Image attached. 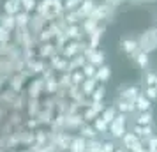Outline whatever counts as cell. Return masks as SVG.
<instances>
[{
    "label": "cell",
    "instance_id": "1",
    "mask_svg": "<svg viewBox=\"0 0 157 152\" xmlns=\"http://www.w3.org/2000/svg\"><path fill=\"white\" fill-rule=\"evenodd\" d=\"M109 133L113 138H122L125 134V115L120 113L113 119V122L109 124Z\"/></svg>",
    "mask_w": 157,
    "mask_h": 152
},
{
    "label": "cell",
    "instance_id": "2",
    "mask_svg": "<svg viewBox=\"0 0 157 152\" xmlns=\"http://www.w3.org/2000/svg\"><path fill=\"white\" fill-rule=\"evenodd\" d=\"M85 48H86V44L81 43V41H69V43L62 48V57H65L69 60V58H72L74 55H78L79 51H83Z\"/></svg>",
    "mask_w": 157,
    "mask_h": 152
},
{
    "label": "cell",
    "instance_id": "3",
    "mask_svg": "<svg viewBox=\"0 0 157 152\" xmlns=\"http://www.w3.org/2000/svg\"><path fill=\"white\" fill-rule=\"evenodd\" d=\"M44 92V80L43 78H34L27 85V94L30 99H39V95Z\"/></svg>",
    "mask_w": 157,
    "mask_h": 152
},
{
    "label": "cell",
    "instance_id": "4",
    "mask_svg": "<svg viewBox=\"0 0 157 152\" xmlns=\"http://www.w3.org/2000/svg\"><path fill=\"white\" fill-rule=\"evenodd\" d=\"M37 55H39L41 60L43 58H51L53 55H58V50H57V46L51 43H41V46L37 48Z\"/></svg>",
    "mask_w": 157,
    "mask_h": 152
},
{
    "label": "cell",
    "instance_id": "5",
    "mask_svg": "<svg viewBox=\"0 0 157 152\" xmlns=\"http://www.w3.org/2000/svg\"><path fill=\"white\" fill-rule=\"evenodd\" d=\"M25 69L30 71V74L34 76V74H41V72L46 69V64H44L41 58H32V60H25Z\"/></svg>",
    "mask_w": 157,
    "mask_h": 152
},
{
    "label": "cell",
    "instance_id": "6",
    "mask_svg": "<svg viewBox=\"0 0 157 152\" xmlns=\"http://www.w3.org/2000/svg\"><path fill=\"white\" fill-rule=\"evenodd\" d=\"M94 9H95V2H94V0H83V2L78 6L76 11H78V14L81 16V20H86Z\"/></svg>",
    "mask_w": 157,
    "mask_h": 152
},
{
    "label": "cell",
    "instance_id": "7",
    "mask_svg": "<svg viewBox=\"0 0 157 152\" xmlns=\"http://www.w3.org/2000/svg\"><path fill=\"white\" fill-rule=\"evenodd\" d=\"M50 67L51 69H55V71H67V64H69V60L62 55H53L50 58Z\"/></svg>",
    "mask_w": 157,
    "mask_h": 152
},
{
    "label": "cell",
    "instance_id": "8",
    "mask_svg": "<svg viewBox=\"0 0 157 152\" xmlns=\"http://www.w3.org/2000/svg\"><path fill=\"white\" fill-rule=\"evenodd\" d=\"M44 25H46V20H44L43 16L36 14L34 18H30V21H29V30L32 32V34H39V32L44 29Z\"/></svg>",
    "mask_w": 157,
    "mask_h": 152
},
{
    "label": "cell",
    "instance_id": "9",
    "mask_svg": "<svg viewBox=\"0 0 157 152\" xmlns=\"http://www.w3.org/2000/svg\"><path fill=\"white\" fill-rule=\"evenodd\" d=\"M20 11H21V4H20V0H6V2H4V14L16 16Z\"/></svg>",
    "mask_w": 157,
    "mask_h": 152
},
{
    "label": "cell",
    "instance_id": "10",
    "mask_svg": "<svg viewBox=\"0 0 157 152\" xmlns=\"http://www.w3.org/2000/svg\"><path fill=\"white\" fill-rule=\"evenodd\" d=\"M65 36L69 37V41H79L81 36H83V30L79 25H67V29L64 30Z\"/></svg>",
    "mask_w": 157,
    "mask_h": 152
},
{
    "label": "cell",
    "instance_id": "11",
    "mask_svg": "<svg viewBox=\"0 0 157 152\" xmlns=\"http://www.w3.org/2000/svg\"><path fill=\"white\" fill-rule=\"evenodd\" d=\"M86 64V58L83 57V55H74L72 58H69V64H67V72H72L76 71L78 67H83V65Z\"/></svg>",
    "mask_w": 157,
    "mask_h": 152
},
{
    "label": "cell",
    "instance_id": "12",
    "mask_svg": "<svg viewBox=\"0 0 157 152\" xmlns=\"http://www.w3.org/2000/svg\"><path fill=\"white\" fill-rule=\"evenodd\" d=\"M58 80L57 78H50V80H44V94L46 95H55L58 92Z\"/></svg>",
    "mask_w": 157,
    "mask_h": 152
},
{
    "label": "cell",
    "instance_id": "13",
    "mask_svg": "<svg viewBox=\"0 0 157 152\" xmlns=\"http://www.w3.org/2000/svg\"><path fill=\"white\" fill-rule=\"evenodd\" d=\"M85 145H86V140L83 136L72 138L71 145H69V152H85Z\"/></svg>",
    "mask_w": 157,
    "mask_h": 152
},
{
    "label": "cell",
    "instance_id": "14",
    "mask_svg": "<svg viewBox=\"0 0 157 152\" xmlns=\"http://www.w3.org/2000/svg\"><path fill=\"white\" fill-rule=\"evenodd\" d=\"M41 110H43L41 108V101H39V99H30L29 97V101H27V113L34 119V117H37V113H39Z\"/></svg>",
    "mask_w": 157,
    "mask_h": 152
},
{
    "label": "cell",
    "instance_id": "15",
    "mask_svg": "<svg viewBox=\"0 0 157 152\" xmlns=\"http://www.w3.org/2000/svg\"><path fill=\"white\" fill-rule=\"evenodd\" d=\"M0 27L2 29L9 30V32H13L16 29V21H14V16L11 14H2L0 16Z\"/></svg>",
    "mask_w": 157,
    "mask_h": 152
},
{
    "label": "cell",
    "instance_id": "16",
    "mask_svg": "<svg viewBox=\"0 0 157 152\" xmlns=\"http://www.w3.org/2000/svg\"><path fill=\"white\" fill-rule=\"evenodd\" d=\"M109 76H111V69L108 67V65H101V67H97V71H95V81H108L109 80Z\"/></svg>",
    "mask_w": 157,
    "mask_h": 152
},
{
    "label": "cell",
    "instance_id": "17",
    "mask_svg": "<svg viewBox=\"0 0 157 152\" xmlns=\"http://www.w3.org/2000/svg\"><path fill=\"white\" fill-rule=\"evenodd\" d=\"M95 87H97L95 78H85V80L81 81V92L85 95H90L94 90H95Z\"/></svg>",
    "mask_w": 157,
    "mask_h": 152
},
{
    "label": "cell",
    "instance_id": "18",
    "mask_svg": "<svg viewBox=\"0 0 157 152\" xmlns=\"http://www.w3.org/2000/svg\"><path fill=\"white\" fill-rule=\"evenodd\" d=\"M14 21H16V29H25V27H29L30 14L25 13V11H20V13L14 16Z\"/></svg>",
    "mask_w": 157,
    "mask_h": 152
},
{
    "label": "cell",
    "instance_id": "19",
    "mask_svg": "<svg viewBox=\"0 0 157 152\" xmlns=\"http://www.w3.org/2000/svg\"><path fill=\"white\" fill-rule=\"evenodd\" d=\"M36 120L39 126H44V124H51V120H53V115H51V110H46L43 108L39 113H37Z\"/></svg>",
    "mask_w": 157,
    "mask_h": 152
},
{
    "label": "cell",
    "instance_id": "20",
    "mask_svg": "<svg viewBox=\"0 0 157 152\" xmlns=\"http://www.w3.org/2000/svg\"><path fill=\"white\" fill-rule=\"evenodd\" d=\"M134 106L140 110V111H148L152 104H150V99H148V97H145V95L140 94V95L134 99Z\"/></svg>",
    "mask_w": 157,
    "mask_h": 152
},
{
    "label": "cell",
    "instance_id": "21",
    "mask_svg": "<svg viewBox=\"0 0 157 152\" xmlns=\"http://www.w3.org/2000/svg\"><path fill=\"white\" fill-rule=\"evenodd\" d=\"M102 62H104V53H102V51H97V50H95L92 55L88 57V64L95 65V67H101V65H104Z\"/></svg>",
    "mask_w": 157,
    "mask_h": 152
},
{
    "label": "cell",
    "instance_id": "22",
    "mask_svg": "<svg viewBox=\"0 0 157 152\" xmlns=\"http://www.w3.org/2000/svg\"><path fill=\"white\" fill-rule=\"evenodd\" d=\"M102 32H104V29L97 27V29L94 30L92 34H88V39H90V48H97V44H99V39L102 37Z\"/></svg>",
    "mask_w": 157,
    "mask_h": 152
},
{
    "label": "cell",
    "instance_id": "23",
    "mask_svg": "<svg viewBox=\"0 0 157 152\" xmlns=\"http://www.w3.org/2000/svg\"><path fill=\"white\" fill-rule=\"evenodd\" d=\"M101 149H102V142L95 138H90L85 145V152H101Z\"/></svg>",
    "mask_w": 157,
    "mask_h": 152
},
{
    "label": "cell",
    "instance_id": "24",
    "mask_svg": "<svg viewBox=\"0 0 157 152\" xmlns=\"http://www.w3.org/2000/svg\"><path fill=\"white\" fill-rule=\"evenodd\" d=\"M79 133H81L79 136H83L85 140L86 138H88V140H90V138H95V134H97V131L94 129L92 126H86V124H83V126L79 127Z\"/></svg>",
    "mask_w": 157,
    "mask_h": 152
},
{
    "label": "cell",
    "instance_id": "25",
    "mask_svg": "<svg viewBox=\"0 0 157 152\" xmlns=\"http://www.w3.org/2000/svg\"><path fill=\"white\" fill-rule=\"evenodd\" d=\"M97 23L95 20H92V18H86V20H83V27H81V30L85 32V34H92L94 30L97 29Z\"/></svg>",
    "mask_w": 157,
    "mask_h": 152
},
{
    "label": "cell",
    "instance_id": "26",
    "mask_svg": "<svg viewBox=\"0 0 157 152\" xmlns=\"http://www.w3.org/2000/svg\"><path fill=\"white\" fill-rule=\"evenodd\" d=\"M53 37H55V36L51 34V30L48 29V27H44V29L37 34V41H39V43H50Z\"/></svg>",
    "mask_w": 157,
    "mask_h": 152
},
{
    "label": "cell",
    "instance_id": "27",
    "mask_svg": "<svg viewBox=\"0 0 157 152\" xmlns=\"http://www.w3.org/2000/svg\"><path fill=\"white\" fill-rule=\"evenodd\" d=\"M34 136H36V143H39V145H46L50 140H48V133L44 129H37V131H34Z\"/></svg>",
    "mask_w": 157,
    "mask_h": 152
},
{
    "label": "cell",
    "instance_id": "28",
    "mask_svg": "<svg viewBox=\"0 0 157 152\" xmlns=\"http://www.w3.org/2000/svg\"><path fill=\"white\" fill-rule=\"evenodd\" d=\"M115 117H117V111H115V108H104V111H102L101 119H102V120H104V122L109 126V124L113 122Z\"/></svg>",
    "mask_w": 157,
    "mask_h": 152
},
{
    "label": "cell",
    "instance_id": "29",
    "mask_svg": "<svg viewBox=\"0 0 157 152\" xmlns=\"http://www.w3.org/2000/svg\"><path fill=\"white\" fill-rule=\"evenodd\" d=\"M136 122H138V126H150V122H152V113L150 111H141L140 117L136 119Z\"/></svg>",
    "mask_w": 157,
    "mask_h": 152
},
{
    "label": "cell",
    "instance_id": "30",
    "mask_svg": "<svg viewBox=\"0 0 157 152\" xmlns=\"http://www.w3.org/2000/svg\"><path fill=\"white\" fill-rule=\"evenodd\" d=\"M20 4H21V11L29 13V14L36 11V6H37L36 0H20Z\"/></svg>",
    "mask_w": 157,
    "mask_h": 152
},
{
    "label": "cell",
    "instance_id": "31",
    "mask_svg": "<svg viewBox=\"0 0 157 152\" xmlns=\"http://www.w3.org/2000/svg\"><path fill=\"white\" fill-rule=\"evenodd\" d=\"M104 94H106L104 87H95V90H94L92 94H90V97H92V103L102 101V99H104Z\"/></svg>",
    "mask_w": 157,
    "mask_h": 152
},
{
    "label": "cell",
    "instance_id": "32",
    "mask_svg": "<svg viewBox=\"0 0 157 152\" xmlns=\"http://www.w3.org/2000/svg\"><path fill=\"white\" fill-rule=\"evenodd\" d=\"M138 95H140L138 88H136V87H131V88H127V90L122 94V97H124L125 101H132V103H134V99L138 97Z\"/></svg>",
    "mask_w": 157,
    "mask_h": 152
},
{
    "label": "cell",
    "instance_id": "33",
    "mask_svg": "<svg viewBox=\"0 0 157 152\" xmlns=\"http://www.w3.org/2000/svg\"><path fill=\"white\" fill-rule=\"evenodd\" d=\"M122 46H124V51L131 55V53H134V51H136V48H138V43H136V41L124 39V41H122Z\"/></svg>",
    "mask_w": 157,
    "mask_h": 152
},
{
    "label": "cell",
    "instance_id": "34",
    "mask_svg": "<svg viewBox=\"0 0 157 152\" xmlns=\"http://www.w3.org/2000/svg\"><path fill=\"white\" fill-rule=\"evenodd\" d=\"M94 129L97 131V133H106V131L109 129V126H108L101 117H97V119H95V124H94Z\"/></svg>",
    "mask_w": 157,
    "mask_h": 152
},
{
    "label": "cell",
    "instance_id": "35",
    "mask_svg": "<svg viewBox=\"0 0 157 152\" xmlns=\"http://www.w3.org/2000/svg\"><path fill=\"white\" fill-rule=\"evenodd\" d=\"M81 69H83L81 72H83V76H85V78H94V76H95V71H97V67L92 65V64H85Z\"/></svg>",
    "mask_w": 157,
    "mask_h": 152
},
{
    "label": "cell",
    "instance_id": "36",
    "mask_svg": "<svg viewBox=\"0 0 157 152\" xmlns=\"http://www.w3.org/2000/svg\"><path fill=\"white\" fill-rule=\"evenodd\" d=\"M55 46H57V50L58 48H64L65 44L69 43V37L65 36V32H60V34H58V36H55Z\"/></svg>",
    "mask_w": 157,
    "mask_h": 152
},
{
    "label": "cell",
    "instance_id": "37",
    "mask_svg": "<svg viewBox=\"0 0 157 152\" xmlns=\"http://www.w3.org/2000/svg\"><path fill=\"white\" fill-rule=\"evenodd\" d=\"M85 80V76H83V72L81 71H72L71 72V83L72 85H81V81Z\"/></svg>",
    "mask_w": 157,
    "mask_h": 152
},
{
    "label": "cell",
    "instance_id": "38",
    "mask_svg": "<svg viewBox=\"0 0 157 152\" xmlns=\"http://www.w3.org/2000/svg\"><path fill=\"white\" fill-rule=\"evenodd\" d=\"M122 138H124V143H125V147H127V149L131 147V145H134L136 142H138V136H136L134 133H125Z\"/></svg>",
    "mask_w": 157,
    "mask_h": 152
},
{
    "label": "cell",
    "instance_id": "39",
    "mask_svg": "<svg viewBox=\"0 0 157 152\" xmlns=\"http://www.w3.org/2000/svg\"><path fill=\"white\" fill-rule=\"evenodd\" d=\"M83 0H65L64 2V9L65 11H74V9H78V6L81 4Z\"/></svg>",
    "mask_w": 157,
    "mask_h": 152
},
{
    "label": "cell",
    "instance_id": "40",
    "mask_svg": "<svg viewBox=\"0 0 157 152\" xmlns=\"http://www.w3.org/2000/svg\"><path fill=\"white\" fill-rule=\"evenodd\" d=\"M136 60H138V65H140V67H147V65H148V55H147L145 51H141V53L136 57Z\"/></svg>",
    "mask_w": 157,
    "mask_h": 152
},
{
    "label": "cell",
    "instance_id": "41",
    "mask_svg": "<svg viewBox=\"0 0 157 152\" xmlns=\"http://www.w3.org/2000/svg\"><path fill=\"white\" fill-rule=\"evenodd\" d=\"M11 32H9V30H6V29H2V27H0V43H9V41H11Z\"/></svg>",
    "mask_w": 157,
    "mask_h": 152
},
{
    "label": "cell",
    "instance_id": "42",
    "mask_svg": "<svg viewBox=\"0 0 157 152\" xmlns=\"http://www.w3.org/2000/svg\"><path fill=\"white\" fill-rule=\"evenodd\" d=\"M148 152H155L157 150V136H150L148 138Z\"/></svg>",
    "mask_w": 157,
    "mask_h": 152
},
{
    "label": "cell",
    "instance_id": "43",
    "mask_svg": "<svg viewBox=\"0 0 157 152\" xmlns=\"http://www.w3.org/2000/svg\"><path fill=\"white\" fill-rule=\"evenodd\" d=\"M145 97H148V99H155L157 97V88L155 87H147V90H145Z\"/></svg>",
    "mask_w": 157,
    "mask_h": 152
},
{
    "label": "cell",
    "instance_id": "44",
    "mask_svg": "<svg viewBox=\"0 0 157 152\" xmlns=\"http://www.w3.org/2000/svg\"><path fill=\"white\" fill-rule=\"evenodd\" d=\"M129 149H131L132 152H148V150H147V149H145V147H143L141 143H140V142H136L134 145H131Z\"/></svg>",
    "mask_w": 157,
    "mask_h": 152
},
{
    "label": "cell",
    "instance_id": "45",
    "mask_svg": "<svg viewBox=\"0 0 157 152\" xmlns=\"http://www.w3.org/2000/svg\"><path fill=\"white\" fill-rule=\"evenodd\" d=\"M147 83H148L150 87H152V85H157V74L148 72V74H147Z\"/></svg>",
    "mask_w": 157,
    "mask_h": 152
},
{
    "label": "cell",
    "instance_id": "46",
    "mask_svg": "<svg viewBox=\"0 0 157 152\" xmlns=\"http://www.w3.org/2000/svg\"><path fill=\"white\" fill-rule=\"evenodd\" d=\"M7 80H9V78H7V76H6V74H4L2 71H0V87H2V85H4V83H6Z\"/></svg>",
    "mask_w": 157,
    "mask_h": 152
},
{
    "label": "cell",
    "instance_id": "47",
    "mask_svg": "<svg viewBox=\"0 0 157 152\" xmlns=\"http://www.w3.org/2000/svg\"><path fill=\"white\" fill-rule=\"evenodd\" d=\"M13 152H30V149L27 147V149H21V150H13Z\"/></svg>",
    "mask_w": 157,
    "mask_h": 152
},
{
    "label": "cell",
    "instance_id": "48",
    "mask_svg": "<svg viewBox=\"0 0 157 152\" xmlns=\"http://www.w3.org/2000/svg\"><path fill=\"white\" fill-rule=\"evenodd\" d=\"M115 152H124V150H117V149H115Z\"/></svg>",
    "mask_w": 157,
    "mask_h": 152
},
{
    "label": "cell",
    "instance_id": "49",
    "mask_svg": "<svg viewBox=\"0 0 157 152\" xmlns=\"http://www.w3.org/2000/svg\"><path fill=\"white\" fill-rule=\"evenodd\" d=\"M155 37H157V27H155Z\"/></svg>",
    "mask_w": 157,
    "mask_h": 152
}]
</instances>
